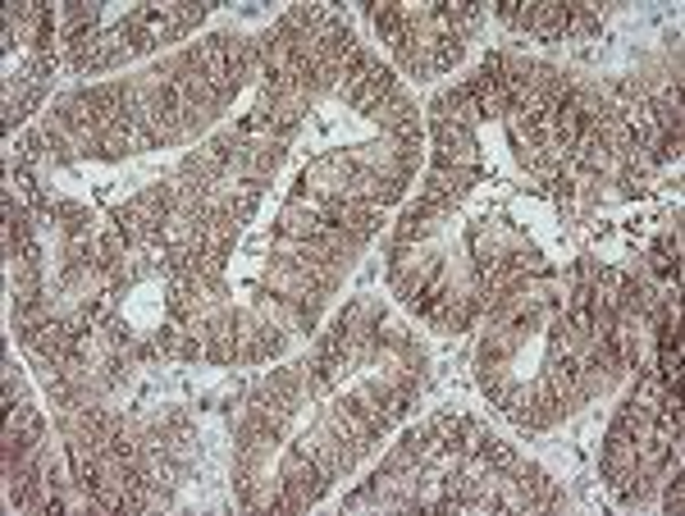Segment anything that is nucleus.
<instances>
[{"mask_svg": "<svg viewBox=\"0 0 685 516\" xmlns=\"http://www.w3.org/2000/svg\"><path fill=\"white\" fill-rule=\"evenodd\" d=\"M480 178H485V169H480V165H430L421 197H425V201H434V206H444V210H453L466 193H471V188L480 184Z\"/></svg>", "mask_w": 685, "mask_h": 516, "instance_id": "nucleus-1", "label": "nucleus"}, {"mask_svg": "<svg viewBox=\"0 0 685 516\" xmlns=\"http://www.w3.org/2000/svg\"><path fill=\"white\" fill-rule=\"evenodd\" d=\"M430 142H434L430 165H480L476 133L453 124V119H430Z\"/></svg>", "mask_w": 685, "mask_h": 516, "instance_id": "nucleus-2", "label": "nucleus"}, {"mask_svg": "<svg viewBox=\"0 0 685 516\" xmlns=\"http://www.w3.org/2000/svg\"><path fill=\"white\" fill-rule=\"evenodd\" d=\"M320 229V201H306V197H289L284 210H279V238H316Z\"/></svg>", "mask_w": 685, "mask_h": 516, "instance_id": "nucleus-3", "label": "nucleus"}, {"mask_svg": "<svg viewBox=\"0 0 685 516\" xmlns=\"http://www.w3.org/2000/svg\"><path fill=\"white\" fill-rule=\"evenodd\" d=\"M531 42H563L567 37V6H557V0H544V6H535L531 14V33H525Z\"/></svg>", "mask_w": 685, "mask_h": 516, "instance_id": "nucleus-4", "label": "nucleus"}, {"mask_svg": "<svg viewBox=\"0 0 685 516\" xmlns=\"http://www.w3.org/2000/svg\"><path fill=\"white\" fill-rule=\"evenodd\" d=\"M667 471H672V480L663 475V498H659V503H663L667 512H681V507H685V471H681V462H672Z\"/></svg>", "mask_w": 685, "mask_h": 516, "instance_id": "nucleus-5", "label": "nucleus"}]
</instances>
